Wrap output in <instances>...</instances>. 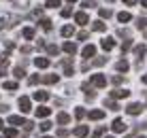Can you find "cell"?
I'll list each match as a JSON object with an SVG mask.
<instances>
[{
  "instance_id": "6da1fadb",
  "label": "cell",
  "mask_w": 147,
  "mask_h": 138,
  "mask_svg": "<svg viewBox=\"0 0 147 138\" xmlns=\"http://www.w3.org/2000/svg\"><path fill=\"white\" fill-rule=\"evenodd\" d=\"M126 113H128L130 117L141 115V113H143V104H141V102H130V104L126 106Z\"/></svg>"
},
{
  "instance_id": "7a4b0ae2",
  "label": "cell",
  "mask_w": 147,
  "mask_h": 138,
  "mask_svg": "<svg viewBox=\"0 0 147 138\" xmlns=\"http://www.w3.org/2000/svg\"><path fill=\"white\" fill-rule=\"evenodd\" d=\"M17 104H19V111H22L24 115H26V113H30V109H32V102H30V98H28V96H22Z\"/></svg>"
},
{
  "instance_id": "3957f363",
  "label": "cell",
  "mask_w": 147,
  "mask_h": 138,
  "mask_svg": "<svg viewBox=\"0 0 147 138\" xmlns=\"http://www.w3.org/2000/svg\"><path fill=\"white\" fill-rule=\"evenodd\" d=\"M88 21H90V17H88V13H85V11H77V13H75V23L85 25Z\"/></svg>"
},
{
  "instance_id": "277c9868",
  "label": "cell",
  "mask_w": 147,
  "mask_h": 138,
  "mask_svg": "<svg viewBox=\"0 0 147 138\" xmlns=\"http://www.w3.org/2000/svg\"><path fill=\"white\" fill-rule=\"evenodd\" d=\"M111 130L117 132V134H124V132H126V123H124L121 119H113V123H111Z\"/></svg>"
},
{
  "instance_id": "5b68a950",
  "label": "cell",
  "mask_w": 147,
  "mask_h": 138,
  "mask_svg": "<svg viewBox=\"0 0 147 138\" xmlns=\"http://www.w3.org/2000/svg\"><path fill=\"white\" fill-rule=\"evenodd\" d=\"M90 85H94V87H105V85H107V79H105L102 74H94L92 81H90Z\"/></svg>"
},
{
  "instance_id": "8992f818",
  "label": "cell",
  "mask_w": 147,
  "mask_h": 138,
  "mask_svg": "<svg viewBox=\"0 0 147 138\" xmlns=\"http://www.w3.org/2000/svg\"><path fill=\"white\" fill-rule=\"evenodd\" d=\"M73 60L66 58V60H62V70H64V76H73Z\"/></svg>"
},
{
  "instance_id": "52a82bcc",
  "label": "cell",
  "mask_w": 147,
  "mask_h": 138,
  "mask_svg": "<svg viewBox=\"0 0 147 138\" xmlns=\"http://www.w3.org/2000/svg\"><path fill=\"white\" fill-rule=\"evenodd\" d=\"M96 55V47L94 45H85L83 49H81V58H94Z\"/></svg>"
},
{
  "instance_id": "ba28073f",
  "label": "cell",
  "mask_w": 147,
  "mask_h": 138,
  "mask_svg": "<svg viewBox=\"0 0 147 138\" xmlns=\"http://www.w3.org/2000/svg\"><path fill=\"white\" fill-rule=\"evenodd\" d=\"M128 96H130L128 89H113L111 91V98L113 100H121V98H128Z\"/></svg>"
},
{
  "instance_id": "9c48e42d",
  "label": "cell",
  "mask_w": 147,
  "mask_h": 138,
  "mask_svg": "<svg viewBox=\"0 0 147 138\" xmlns=\"http://www.w3.org/2000/svg\"><path fill=\"white\" fill-rule=\"evenodd\" d=\"M73 134L77 136V138H85V136L90 134V130H88V125H77V127L73 130Z\"/></svg>"
},
{
  "instance_id": "30bf717a",
  "label": "cell",
  "mask_w": 147,
  "mask_h": 138,
  "mask_svg": "<svg viewBox=\"0 0 147 138\" xmlns=\"http://www.w3.org/2000/svg\"><path fill=\"white\" fill-rule=\"evenodd\" d=\"M40 81H43L45 85H55V83L60 81V74H45Z\"/></svg>"
},
{
  "instance_id": "8fae6325",
  "label": "cell",
  "mask_w": 147,
  "mask_h": 138,
  "mask_svg": "<svg viewBox=\"0 0 147 138\" xmlns=\"http://www.w3.org/2000/svg\"><path fill=\"white\" fill-rule=\"evenodd\" d=\"M88 117H90L92 121H102V119H105V111H90Z\"/></svg>"
},
{
  "instance_id": "7c38bea8",
  "label": "cell",
  "mask_w": 147,
  "mask_h": 138,
  "mask_svg": "<svg viewBox=\"0 0 147 138\" xmlns=\"http://www.w3.org/2000/svg\"><path fill=\"white\" fill-rule=\"evenodd\" d=\"M81 91L85 94V98H88V100L94 98V89H92V85H90V83H83V85H81Z\"/></svg>"
},
{
  "instance_id": "4fadbf2b",
  "label": "cell",
  "mask_w": 147,
  "mask_h": 138,
  "mask_svg": "<svg viewBox=\"0 0 147 138\" xmlns=\"http://www.w3.org/2000/svg\"><path fill=\"white\" fill-rule=\"evenodd\" d=\"M100 45H102V49H105V51H111V49L115 47V38L107 36V38H102V43H100Z\"/></svg>"
},
{
  "instance_id": "5bb4252c",
  "label": "cell",
  "mask_w": 147,
  "mask_h": 138,
  "mask_svg": "<svg viewBox=\"0 0 147 138\" xmlns=\"http://www.w3.org/2000/svg\"><path fill=\"white\" fill-rule=\"evenodd\" d=\"M9 123H11V125H26V119L19 117V115H11V117H9Z\"/></svg>"
},
{
  "instance_id": "9a60e30c",
  "label": "cell",
  "mask_w": 147,
  "mask_h": 138,
  "mask_svg": "<svg viewBox=\"0 0 147 138\" xmlns=\"http://www.w3.org/2000/svg\"><path fill=\"white\" fill-rule=\"evenodd\" d=\"M62 49H64V53H68V55H75V53H77V45H75V43H64Z\"/></svg>"
},
{
  "instance_id": "2e32d148",
  "label": "cell",
  "mask_w": 147,
  "mask_h": 138,
  "mask_svg": "<svg viewBox=\"0 0 147 138\" xmlns=\"http://www.w3.org/2000/svg\"><path fill=\"white\" fill-rule=\"evenodd\" d=\"M92 30H94V32H105V30H107V23L100 21V19H96V21L92 23Z\"/></svg>"
},
{
  "instance_id": "e0dca14e",
  "label": "cell",
  "mask_w": 147,
  "mask_h": 138,
  "mask_svg": "<svg viewBox=\"0 0 147 138\" xmlns=\"http://www.w3.org/2000/svg\"><path fill=\"white\" fill-rule=\"evenodd\" d=\"M49 115H51V109H47V106H38L36 109V117H40V119H45Z\"/></svg>"
},
{
  "instance_id": "ac0fdd59",
  "label": "cell",
  "mask_w": 147,
  "mask_h": 138,
  "mask_svg": "<svg viewBox=\"0 0 147 138\" xmlns=\"http://www.w3.org/2000/svg\"><path fill=\"white\" fill-rule=\"evenodd\" d=\"M130 68V64H128V60H119L117 64H115V70H119V72H126V70Z\"/></svg>"
},
{
  "instance_id": "d6986e66",
  "label": "cell",
  "mask_w": 147,
  "mask_h": 138,
  "mask_svg": "<svg viewBox=\"0 0 147 138\" xmlns=\"http://www.w3.org/2000/svg\"><path fill=\"white\" fill-rule=\"evenodd\" d=\"M105 106L111 111H119V104H117V100H113V98H107L105 100Z\"/></svg>"
},
{
  "instance_id": "ffe728a7",
  "label": "cell",
  "mask_w": 147,
  "mask_h": 138,
  "mask_svg": "<svg viewBox=\"0 0 147 138\" xmlns=\"http://www.w3.org/2000/svg\"><path fill=\"white\" fill-rule=\"evenodd\" d=\"M34 66H36V68H47L49 66V58H36L34 60Z\"/></svg>"
},
{
  "instance_id": "44dd1931",
  "label": "cell",
  "mask_w": 147,
  "mask_h": 138,
  "mask_svg": "<svg viewBox=\"0 0 147 138\" xmlns=\"http://www.w3.org/2000/svg\"><path fill=\"white\" fill-rule=\"evenodd\" d=\"M130 19H132V15H130V13H126V11L117 13V21H121V23H128Z\"/></svg>"
},
{
  "instance_id": "7402d4cb",
  "label": "cell",
  "mask_w": 147,
  "mask_h": 138,
  "mask_svg": "<svg viewBox=\"0 0 147 138\" xmlns=\"http://www.w3.org/2000/svg\"><path fill=\"white\" fill-rule=\"evenodd\" d=\"M58 123H62V125L70 123V115H68V113H64V111H62V113L58 115Z\"/></svg>"
},
{
  "instance_id": "603a6c76",
  "label": "cell",
  "mask_w": 147,
  "mask_h": 138,
  "mask_svg": "<svg viewBox=\"0 0 147 138\" xmlns=\"http://www.w3.org/2000/svg\"><path fill=\"white\" fill-rule=\"evenodd\" d=\"M60 32H62V36H64V38H68V36H73L75 28H73V25H62V30H60Z\"/></svg>"
},
{
  "instance_id": "cb8c5ba5",
  "label": "cell",
  "mask_w": 147,
  "mask_h": 138,
  "mask_svg": "<svg viewBox=\"0 0 147 138\" xmlns=\"http://www.w3.org/2000/svg\"><path fill=\"white\" fill-rule=\"evenodd\" d=\"M34 100H38V102L49 100V91H36V94H34Z\"/></svg>"
},
{
  "instance_id": "d4e9b609",
  "label": "cell",
  "mask_w": 147,
  "mask_h": 138,
  "mask_svg": "<svg viewBox=\"0 0 147 138\" xmlns=\"http://www.w3.org/2000/svg\"><path fill=\"white\" fill-rule=\"evenodd\" d=\"M13 74H15V79H24V76H26V70H24L22 66H15V68H13Z\"/></svg>"
},
{
  "instance_id": "484cf974",
  "label": "cell",
  "mask_w": 147,
  "mask_h": 138,
  "mask_svg": "<svg viewBox=\"0 0 147 138\" xmlns=\"http://www.w3.org/2000/svg\"><path fill=\"white\" fill-rule=\"evenodd\" d=\"M17 81H4V89H9V91H17Z\"/></svg>"
},
{
  "instance_id": "4316f807",
  "label": "cell",
  "mask_w": 147,
  "mask_h": 138,
  "mask_svg": "<svg viewBox=\"0 0 147 138\" xmlns=\"http://www.w3.org/2000/svg\"><path fill=\"white\" fill-rule=\"evenodd\" d=\"M51 127H53V123H51V121H43V123H38V130L40 132H49V130H51Z\"/></svg>"
},
{
  "instance_id": "83f0119b",
  "label": "cell",
  "mask_w": 147,
  "mask_h": 138,
  "mask_svg": "<svg viewBox=\"0 0 147 138\" xmlns=\"http://www.w3.org/2000/svg\"><path fill=\"white\" fill-rule=\"evenodd\" d=\"M38 25H40L43 30H47V32L53 28V25H51V19H40V21H38Z\"/></svg>"
},
{
  "instance_id": "f1b7e54d",
  "label": "cell",
  "mask_w": 147,
  "mask_h": 138,
  "mask_svg": "<svg viewBox=\"0 0 147 138\" xmlns=\"http://www.w3.org/2000/svg\"><path fill=\"white\" fill-rule=\"evenodd\" d=\"M4 138H17V130L15 127H7L4 130Z\"/></svg>"
},
{
  "instance_id": "f546056e",
  "label": "cell",
  "mask_w": 147,
  "mask_h": 138,
  "mask_svg": "<svg viewBox=\"0 0 147 138\" xmlns=\"http://www.w3.org/2000/svg\"><path fill=\"white\" fill-rule=\"evenodd\" d=\"M145 51H147V47H145V45H136V47H134V55L143 58V55H145Z\"/></svg>"
},
{
  "instance_id": "4dcf8cb0",
  "label": "cell",
  "mask_w": 147,
  "mask_h": 138,
  "mask_svg": "<svg viewBox=\"0 0 147 138\" xmlns=\"http://www.w3.org/2000/svg\"><path fill=\"white\" fill-rule=\"evenodd\" d=\"M24 38H28V40H32L34 38V28H24Z\"/></svg>"
},
{
  "instance_id": "1f68e13d",
  "label": "cell",
  "mask_w": 147,
  "mask_h": 138,
  "mask_svg": "<svg viewBox=\"0 0 147 138\" xmlns=\"http://www.w3.org/2000/svg\"><path fill=\"white\" fill-rule=\"evenodd\" d=\"M81 7H83V9H94V7H98V4H96L94 0H83V2H81Z\"/></svg>"
},
{
  "instance_id": "d6a6232c",
  "label": "cell",
  "mask_w": 147,
  "mask_h": 138,
  "mask_svg": "<svg viewBox=\"0 0 147 138\" xmlns=\"http://www.w3.org/2000/svg\"><path fill=\"white\" fill-rule=\"evenodd\" d=\"M145 25H147V19H145V17H139V19H136V28H139V30H145Z\"/></svg>"
},
{
  "instance_id": "836d02e7",
  "label": "cell",
  "mask_w": 147,
  "mask_h": 138,
  "mask_svg": "<svg viewBox=\"0 0 147 138\" xmlns=\"http://www.w3.org/2000/svg\"><path fill=\"white\" fill-rule=\"evenodd\" d=\"M102 136H105V127H96L94 134H92V138H102Z\"/></svg>"
},
{
  "instance_id": "e575fe53",
  "label": "cell",
  "mask_w": 147,
  "mask_h": 138,
  "mask_svg": "<svg viewBox=\"0 0 147 138\" xmlns=\"http://www.w3.org/2000/svg\"><path fill=\"white\" fill-rule=\"evenodd\" d=\"M85 115H88V113H85V111L81 109V106H79V109H75V117H77V119H83Z\"/></svg>"
},
{
  "instance_id": "d590c367",
  "label": "cell",
  "mask_w": 147,
  "mask_h": 138,
  "mask_svg": "<svg viewBox=\"0 0 147 138\" xmlns=\"http://www.w3.org/2000/svg\"><path fill=\"white\" fill-rule=\"evenodd\" d=\"M58 51H60V47H58V45H49V47H47V53H49V55H55Z\"/></svg>"
},
{
  "instance_id": "8d00e7d4",
  "label": "cell",
  "mask_w": 147,
  "mask_h": 138,
  "mask_svg": "<svg viewBox=\"0 0 147 138\" xmlns=\"http://www.w3.org/2000/svg\"><path fill=\"white\" fill-rule=\"evenodd\" d=\"M111 15H113V13H111V9H100V17H102V19L111 17Z\"/></svg>"
},
{
  "instance_id": "74e56055",
  "label": "cell",
  "mask_w": 147,
  "mask_h": 138,
  "mask_svg": "<svg viewBox=\"0 0 147 138\" xmlns=\"http://www.w3.org/2000/svg\"><path fill=\"white\" fill-rule=\"evenodd\" d=\"M60 7V0H47V9H58Z\"/></svg>"
},
{
  "instance_id": "f35d334b",
  "label": "cell",
  "mask_w": 147,
  "mask_h": 138,
  "mask_svg": "<svg viewBox=\"0 0 147 138\" xmlns=\"http://www.w3.org/2000/svg\"><path fill=\"white\" fill-rule=\"evenodd\" d=\"M60 15H62V17H70V15H73V9H70V7L62 9V13H60Z\"/></svg>"
},
{
  "instance_id": "ab89813d",
  "label": "cell",
  "mask_w": 147,
  "mask_h": 138,
  "mask_svg": "<svg viewBox=\"0 0 147 138\" xmlns=\"http://www.w3.org/2000/svg\"><path fill=\"white\" fill-rule=\"evenodd\" d=\"M38 81H40V76H38V74H32V76H30V85H36Z\"/></svg>"
},
{
  "instance_id": "60d3db41",
  "label": "cell",
  "mask_w": 147,
  "mask_h": 138,
  "mask_svg": "<svg viewBox=\"0 0 147 138\" xmlns=\"http://www.w3.org/2000/svg\"><path fill=\"white\" fill-rule=\"evenodd\" d=\"M121 81H124V79H121V76H115V74L111 76V83H113V85H119Z\"/></svg>"
},
{
  "instance_id": "b9f144b4",
  "label": "cell",
  "mask_w": 147,
  "mask_h": 138,
  "mask_svg": "<svg viewBox=\"0 0 147 138\" xmlns=\"http://www.w3.org/2000/svg\"><path fill=\"white\" fill-rule=\"evenodd\" d=\"M58 136H60V138H66V136H68V132L64 130V127H60V130H58Z\"/></svg>"
},
{
  "instance_id": "7bdbcfd3",
  "label": "cell",
  "mask_w": 147,
  "mask_h": 138,
  "mask_svg": "<svg viewBox=\"0 0 147 138\" xmlns=\"http://www.w3.org/2000/svg\"><path fill=\"white\" fill-rule=\"evenodd\" d=\"M77 38H79V40H85V38H88V32H85V30H81V32L77 34Z\"/></svg>"
},
{
  "instance_id": "ee69618b",
  "label": "cell",
  "mask_w": 147,
  "mask_h": 138,
  "mask_svg": "<svg viewBox=\"0 0 147 138\" xmlns=\"http://www.w3.org/2000/svg\"><path fill=\"white\" fill-rule=\"evenodd\" d=\"M40 15H43V9H34L32 11V17H40Z\"/></svg>"
},
{
  "instance_id": "f6af8a7d",
  "label": "cell",
  "mask_w": 147,
  "mask_h": 138,
  "mask_svg": "<svg viewBox=\"0 0 147 138\" xmlns=\"http://www.w3.org/2000/svg\"><path fill=\"white\" fill-rule=\"evenodd\" d=\"M94 64H96V66H105V64H107V58H100V60H96Z\"/></svg>"
},
{
  "instance_id": "bcb514c9",
  "label": "cell",
  "mask_w": 147,
  "mask_h": 138,
  "mask_svg": "<svg viewBox=\"0 0 147 138\" xmlns=\"http://www.w3.org/2000/svg\"><path fill=\"white\" fill-rule=\"evenodd\" d=\"M136 2H139V0H124V4H128V7H134Z\"/></svg>"
},
{
  "instance_id": "7dc6e473",
  "label": "cell",
  "mask_w": 147,
  "mask_h": 138,
  "mask_svg": "<svg viewBox=\"0 0 147 138\" xmlns=\"http://www.w3.org/2000/svg\"><path fill=\"white\" fill-rule=\"evenodd\" d=\"M4 28H7V21H4L2 17H0V30H4Z\"/></svg>"
},
{
  "instance_id": "c3c4849f",
  "label": "cell",
  "mask_w": 147,
  "mask_h": 138,
  "mask_svg": "<svg viewBox=\"0 0 147 138\" xmlns=\"http://www.w3.org/2000/svg\"><path fill=\"white\" fill-rule=\"evenodd\" d=\"M141 4H143V7L147 9V0H141Z\"/></svg>"
},
{
  "instance_id": "681fc988",
  "label": "cell",
  "mask_w": 147,
  "mask_h": 138,
  "mask_svg": "<svg viewBox=\"0 0 147 138\" xmlns=\"http://www.w3.org/2000/svg\"><path fill=\"white\" fill-rule=\"evenodd\" d=\"M143 36H145V40H147V28L143 30Z\"/></svg>"
},
{
  "instance_id": "f907efd6",
  "label": "cell",
  "mask_w": 147,
  "mask_h": 138,
  "mask_svg": "<svg viewBox=\"0 0 147 138\" xmlns=\"http://www.w3.org/2000/svg\"><path fill=\"white\" fill-rule=\"evenodd\" d=\"M2 127H4V123H2V119H0V130H2Z\"/></svg>"
},
{
  "instance_id": "816d5d0a",
  "label": "cell",
  "mask_w": 147,
  "mask_h": 138,
  "mask_svg": "<svg viewBox=\"0 0 147 138\" xmlns=\"http://www.w3.org/2000/svg\"><path fill=\"white\" fill-rule=\"evenodd\" d=\"M126 138H132V136H126ZM136 138H145V136H136Z\"/></svg>"
},
{
  "instance_id": "f5cc1de1",
  "label": "cell",
  "mask_w": 147,
  "mask_h": 138,
  "mask_svg": "<svg viewBox=\"0 0 147 138\" xmlns=\"http://www.w3.org/2000/svg\"><path fill=\"white\" fill-rule=\"evenodd\" d=\"M40 138H51V136H40Z\"/></svg>"
},
{
  "instance_id": "db71d44e",
  "label": "cell",
  "mask_w": 147,
  "mask_h": 138,
  "mask_svg": "<svg viewBox=\"0 0 147 138\" xmlns=\"http://www.w3.org/2000/svg\"><path fill=\"white\" fill-rule=\"evenodd\" d=\"M68 2H77V0H68Z\"/></svg>"
},
{
  "instance_id": "11a10c76",
  "label": "cell",
  "mask_w": 147,
  "mask_h": 138,
  "mask_svg": "<svg viewBox=\"0 0 147 138\" xmlns=\"http://www.w3.org/2000/svg\"><path fill=\"white\" fill-rule=\"evenodd\" d=\"M107 2H115V0H107Z\"/></svg>"
},
{
  "instance_id": "9f6ffc18",
  "label": "cell",
  "mask_w": 147,
  "mask_h": 138,
  "mask_svg": "<svg viewBox=\"0 0 147 138\" xmlns=\"http://www.w3.org/2000/svg\"><path fill=\"white\" fill-rule=\"evenodd\" d=\"M105 138H111V136H105Z\"/></svg>"
}]
</instances>
